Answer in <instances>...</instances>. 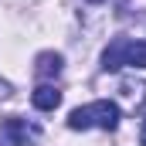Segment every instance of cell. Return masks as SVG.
I'll return each mask as SVG.
<instances>
[{
	"instance_id": "8",
	"label": "cell",
	"mask_w": 146,
	"mask_h": 146,
	"mask_svg": "<svg viewBox=\"0 0 146 146\" xmlns=\"http://www.w3.org/2000/svg\"><path fill=\"white\" fill-rule=\"evenodd\" d=\"M139 143L146 146V119H143V129H139Z\"/></svg>"
},
{
	"instance_id": "2",
	"label": "cell",
	"mask_w": 146,
	"mask_h": 146,
	"mask_svg": "<svg viewBox=\"0 0 146 146\" xmlns=\"http://www.w3.org/2000/svg\"><path fill=\"white\" fill-rule=\"evenodd\" d=\"M119 68H146V41L136 37H115L102 51V72H119Z\"/></svg>"
},
{
	"instance_id": "1",
	"label": "cell",
	"mask_w": 146,
	"mask_h": 146,
	"mask_svg": "<svg viewBox=\"0 0 146 146\" xmlns=\"http://www.w3.org/2000/svg\"><path fill=\"white\" fill-rule=\"evenodd\" d=\"M119 119H122V109L115 102L95 99L88 106H78V109L68 112V129H75V133H85V129H106V133H112L119 126Z\"/></svg>"
},
{
	"instance_id": "3",
	"label": "cell",
	"mask_w": 146,
	"mask_h": 146,
	"mask_svg": "<svg viewBox=\"0 0 146 146\" xmlns=\"http://www.w3.org/2000/svg\"><path fill=\"white\" fill-rule=\"evenodd\" d=\"M0 136H3V143H7V146H27L31 139L41 136V129H37L34 122H27V119L7 115V119L0 122Z\"/></svg>"
},
{
	"instance_id": "5",
	"label": "cell",
	"mask_w": 146,
	"mask_h": 146,
	"mask_svg": "<svg viewBox=\"0 0 146 146\" xmlns=\"http://www.w3.org/2000/svg\"><path fill=\"white\" fill-rule=\"evenodd\" d=\"M61 68H65V58H61L58 51H41V54L34 58L37 78H58V75H61Z\"/></svg>"
},
{
	"instance_id": "6",
	"label": "cell",
	"mask_w": 146,
	"mask_h": 146,
	"mask_svg": "<svg viewBox=\"0 0 146 146\" xmlns=\"http://www.w3.org/2000/svg\"><path fill=\"white\" fill-rule=\"evenodd\" d=\"M31 106L37 112H54L61 106V92L54 88V85H37L34 92H31Z\"/></svg>"
},
{
	"instance_id": "9",
	"label": "cell",
	"mask_w": 146,
	"mask_h": 146,
	"mask_svg": "<svg viewBox=\"0 0 146 146\" xmlns=\"http://www.w3.org/2000/svg\"><path fill=\"white\" fill-rule=\"evenodd\" d=\"M88 3H102V0H88Z\"/></svg>"
},
{
	"instance_id": "4",
	"label": "cell",
	"mask_w": 146,
	"mask_h": 146,
	"mask_svg": "<svg viewBox=\"0 0 146 146\" xmlns=\"http://www.w3.org/2000/svg\"><path fill=\"white\" fill-rule=\"evenodd\" d=\"M119 99H122V106L129 112L143 109L146 106V82L143 78H126V82L119 85Z\"/></svg>"
},
{
	"instance_id": "7",
	"label": "cell",
	"mask_w": 146,
	"mask_h": 146,
	"mask_svg": "<svg viewBox=\"0 0 146 146\" xmlns=\"http://www.w3.org/2000/svg\"><path fill=\"white\" fill-rule=\"evenodd\" d=\"M10 92H14V88H10V82H7V78H0V99H7Z\"/></svg>"
}]
</instances>
